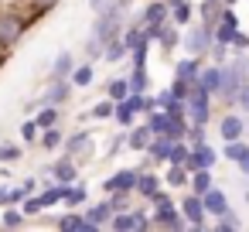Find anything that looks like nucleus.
Wrapping results in <instances>:
<instances>
[{
  "label": "nucleus",
  "mask_w": 249,
  "mask_h": 232,
  "mask_svg": "<svg viewBox=\"0 0 249 232\" xmlns=\"http://www.w3.org/2000/svg\"><path fill=\"white\" fill-rule=\"evenodd\" d=\"M31 24H35V18L24 7H14V4L0 7V55H11L24 41V35L31 31Z\"/></svg>",
  "instance_id": "f257e3e1"
},
{
  "label": "nucleus",
  "mask_w": 249,
  "mask_h": 232,
  "mask_svg": "<svg viewBox=\"0 0 249 232\" xmlns=\"http://www.w3.org/2000/svg\"><path fill=\"white\" fill-rule=\"evenodd\" d=\"M184 116H188V123H201V126H208L212 120H215V99L195 82V89L188 92V99H184Z\"/></svg>",
  "instance_id": "f03ea898"
},
{
  "label": "nucleus",
  "mask_w": 249,
  "mask_h": 232,
  "mask_svg": "<svg viewBox=\"0 0 249 232\" xmlns=\"http://www.w3.org/2000/svg\"><path fill=\"white\" fill-rule=\"evenodd\" d=\"M208 45H212V28H208V24L191 21V24L181 28V41H178V48H184V55H201V58H205Z\"/></svg>",
  "instance_id": "7ed1b4c3"
},
{
  "label": "nucleus",
  "mask_w": 249,
  "mask_h": 232,
  "mask_svg": "<svg viewBox=\"0 0 249 232\" xmlns=\"http://www.w3.org/2000/svg\"><path fill=\"white\" fill-rule=\"evenodd\" d=\"M150 229H171V232H184V229H188V222L181 218V212H178V201H174V198L150 205Z\"/></svg>",
  "instance_id": "20e7f679"
},
{
  "label": "nucleus",
  "mask_w": 249,
  "mask_h": 232,
  "mask_svg": "<svg viewBox=\"0 0 249 232\" xmlns=\"http://www.w3.org/2000/svg\"><path fill=\"white\" fill-rule=\"evenodd\" d=\"M130 21H137V24L147 31V38L154 41L157 28L167 21V0H147V4H143L137 14H130Z\"/></svg>",
  "instance_id": "39448f33"
},
{
  "label": "nucleus",
  "mask_w": 249,
  "mask_h": 232,
  "mask_svg": "<svg viewBox=\"0 0 249 232\" xmlns=\"http://www.w3.org/2000/svg\"><path fill=\"white\" fill-rule=\"evenodd\" d=\"M92 147H96V137H92V130H72V133H65V140H62V154H69L72 161H86L89 154H92Z\"/></svg>",
  "instance_id": "423d86ee"
},
{
  "label": "nucleus",
  "mask_w": 249,
  "mask_h": 232,
  "mask_svg": "<svg viewBox=\"0 0 249 232\" xmlns=\"http://www.w3.org/2000/svg\"><path fill=\"white\" fill-rule=\"evenodd\" d=\"M218 137H222V143L225 140H242L249 130H246V116L235 109V106H229V109H222V116H218Z\"/></svg>",
  "instance_id": "0eeeda50"
},
{
  "label": "nucleus",
  "mask_w": 249,
  "mask_h": 232,
  "mask_svg": "<svg viewBox=\"0 0 249 232\" xmlns=\"http://www.w3.org/2000/svg\"><path fill=\"white\" fill-rule=\"evenodd\" d=\"M218 161H222V157H218V150L205 140V143H191V147H188L184 167H188V174H191V171H201V167H205V171H212Z\"/></svg>",
  "instance_id": "6e6552de"
},
{
  "label": "nucleus",
  "mask_w": 249,
  "mask_h": 232,
  "mask_svg": "<svg viewBox=\"0 0 249 232\" xmlns=\"http://www.w3.org/2000/svg\"><path fill=\"white\" fill-rule=\"evenodd\" d=\"M178 212H181V218L188 222V229H208V215H205V208H201V195H195V191L181 195Z\"/></svg>",
  "instance_id": "1a4fd4ad"
},
{
  "label": "nucleus",
  "mask_w": 249,
  "mask_h": 232,
  "mask_svg": "<svg viewBox=\"0 0 249 232\" xmlns=\"http://www.w3.org/2000/svg\"><path fill=\"white\" fill-rule=\"evenodd\" d=\"M72 92H75V86L69 79H48L45 92L38 96V106H65L72 99Z\"/></svg>",
  "instance_id": "9d476101"
},
{
  "label": "nucleus",
  "mask_w": 249,
  "mask_h": 232,
  "mask_svg": "<svg viewBox=\"0 0 249 232\" xmlns=\"http://www.w3.org/2000/svg\"><path fill=\"white\" fill-rule=\"evenodd\" d=\"M45 171H48V178L58 181V184H72V181H79V161H72L69 154H62L58 161H52Z\"/></svg>",
  "instance_id": "9b49d317"
},
{
  "label": "nucleus",
  "mask_w": 249,
  "mask_h": 232,
  "mask_svg": "<svg viewBox=\"0 0 249 232\" xmlns=\"http://www.w3.org/2000/svg\"><path fill=\"white\" fill-rule=\"evenodd\" d=\"M52 225H55V229H62V232H99V229H96V225H92L79 208H69L65 215L52 218Z\"/></svg>",
  "instance_id": "f8f14e48"
},
{
  "label": "nucleus",
  "mask_w": 249,
  "mask_h": 232,
  "mask_svg": "<svg viewBox=\"0 0 249 232\" xmlns=\"http://www.w3.org/2000/svg\"><path fill=\"white\" fill-rule=\"evenodd\" d=\"M164 188V181H160V174L154 171V167H140L137 171V184H133V195L140 198V201H147L154 191H160Z\"/></svg>",
  "instance_id": "ddd939ff"
},
{
  "label": "nucleus",
  "mask_w": 249,
  "mask_h": 232,
  "mask_svg": "<svg viewBox=\"0 0 249 232\" xmlns=\"http://www.w3.org/2000/svg\"><path fill=\"white\" fill-rule=\"evenodd\" d=\"M133 184H137V167H120L99 188H103V195H109V191H133Z\"/></svg>",
  "instance_id": "4468645a"
},
{
  "label": "nucleus",
  "mask_w": 249,
  "mask_h": 232,
  "mask_svg": "<svg viewBox=\"0 0 249 232\" xmlns=\"http://www.w3.org/2000/svg\"><path fill=\"white\" fill-rule=\"evenodd\" d=\"M201 208H205V215L208 218H215V215H222V212H229L232 205H229V198H225V191L218 188V184H212L205 195H201Z\"/></svg>",
  "instance_id": "2eb2a0df"
},
{
  "label": "nucleus",
  "mask_w": 249,
  "mask_h": 232,
  "mask_svg": "<svg viewBox=\"0 0 249 232\" xmlns=\"http://www.w3.org/2000/svg\"><path fill=\"white\" fill-rule=\"evenodd\" d=\"M178 41H181V28L171 24V21H164V24L157 28V35H154V45H160L164 55H171V52L178 48Z\"/></svg>",
  "instance_id": "dca6fc26"
},
{
  "label": "nucleus",
  "mask_w": 249,
  "mask_h": 232,
  "mask_svg": "<svg viewBox=\"0 0 249 232\" xmlns=\"http://www.w3.org/2000/svg\"><path fill=\"white\" fill-rule=\"evenodd\" d=\"M205 65V58L201 55H184V58H178L174 62V79H184V82H195L198 79V69Z\"/></svg>",
  "instance_id": "f3484780"
},
{
  "label": "nucleus",
  "mask_w": 249,
  "mask_h": 232,
  "mask_svg": "<svg viewBox=\"0 0 249 232\" xmlns=\"http://www.w3.org/2000/svg\"><path fill=\"white\" fill-rule=\"evenodd\" d=\"M154 133L147 130V123L143 120H137L133 126H126V147L133 150V154H143V147H147V140H150Z\"/></svg>",
  "instance_id": "a211bd4d"
},
{
  "label": "nucleus",
  "mask_w": 249,
  "mask_h": 232,
  "mask_svg": "<svg viewBox=\"0 0 249 232\" xmlns=\"http://www.w3.org/2000/svg\"><path fill=\"white\" fill-rule=\"evenodd\" d=\"M218 14H222V0H198L195 4V21H201L208 28H215Z\"/></svg>",
  "instance_id": "6ab92c4d"
},
{
  "label": "nucleus",
  "mask_w": 249,
  "mask_h": 232,
  "mask_svg": "<svg viewBox=\"0 0 249 232\" xmlns=\"http://www.w3.org/2000/svg\"><path fill=\"white\" fill-rule=\"evenodd\" d=\"M82 215L96 225V229H106V222H109V215H113V208H109V201L103 198V201H92V205H82Z\"/></svg>",
  "instance_id": "aec40b11"
},
{
  "label": "nucleus",
  "mask_w": 249,
  "mask_h": 232,
  "mask_svg": "<svg viewBox=\"0 0 249 232\" xmlns=\"http://www.w3.org/2000/svg\"><path fill=\"white\" fill-rule=\"evenodd\" d=\"M72 69H75V58H72V52H58L55 58H52V69H48V79H69L72 75Z\"/></svg>",
  "instance_id": "412c9836"
},
{
  "label": "nucleus",
  "mask_w": 249,
  "mask_h": 232,
  "mask_svg": "<svg viewBox=\"0 0 249 232\" xmlns=\"http://www.w3.org/2000/svg\"><path fill=\"white\" fill-rule=\"evenodd\" d=\"M167 171H164V188H171V191H181V188H188V167L184 164H164Z\"/></svg>",
  "instance_id": "4be33fe9"
},
{
  "label": "nucleus",
  "mask_w": 249,
  "mask_h": 232,
  "mask_svg": "<svg viewBox=\"0 0 249 232\" xmlns=\"http://www.w3.org/2000/svg\"><path fill=\"white\" fill-rule=\"evenodd\" d=\"M62 140H65V130H62V123H55V126H45L41 133H38V147L41 150H58L62 147Z\"/></svg>",
  "instance_id": "5701e85b"
},
{
  "label": "nucleus",
  "mask_w": 249,
  "mask_h": 232,
  "mask_svg": "<svg viewBox=\"0 0 249 232\" xmlns=\"http://www.w3.org/2000/svg\"><path fill=\"white\" fill-rule=\"evenodd\" d=\"M167 150H171V140H167V137H150L147 147H143V154L154 161V167H157V164H167Z\"/></svg>",
  "instance_id": "b1692460"
},
{
  "label": "nucleus",
  "mask_w": 249,
  "mask_h": 232,
  "mask_svg": "<svg viewBox=\"0 0 249 232\" xmlns=\"http://www.w3.org/2000/svg\"><path fill=\"white\" fill-rule=\"evenodd\" d=\"M69 82H72L75 89H89V86L96 82V65H92V62L75 65V69H72V75H69Z\"/></svg>",
  "instance_id": "393cba45"
},
{
  "label": "nucleus",
  "mask_w": 249,
  "mask_h": 232,
  "mask_svg": "<svg viewBox=\"0 0 249 232\" xmlns=\"http://www.w3.org/2000/svg\"><path fill=\"white\" fill-rule=\"evenodd\" d=\"M167 21H171V24H178V28L191 24V21H195V4H191V0H184V4L167 7Z\"/></svg>",
  "instance_id": "a878e982"
},
{
  "label": "nucleus",
  "mask_w": 249,
  "mask_h": 232,
  "mask_svg": "<svg viewBox=\"0 0 249 232\" xmlns=\"http://www.w3.org/2000/svg\"><path fill=\"white\" fill-rule=\"evenodd\" d=\"M126 45L120 41V38H109V41H103V62H109V65H120V62H126Z\"/></svg>",
  "instance_id": "bb28decb"
},
{
  "label": "nucleus",
  "mask_w": 249,
  "mask_h": 232,
  "mask_svg": "<svg viewBox=\"0 0 249 232\" xmlns=\"http://www.w3.org/2000/svg\"><path fill=\"white\" fill-rule=\"evenodd\" d=\"M62 201H65V208H82V205L89 201V188H86V184H79V181H72V184L65 188Z\"/></svg>",
  "instance_id": "cd10ccee"
},
{
  "label": "nucleus",
  "mask_w": 249,
  "mask_h": 232,
  "mask_svg": "<svg viewBox=\"0 0 249 232\" xmlns=\"http://www.w3.org/2000/svg\"><path fill=\"white\" fill-rule=\"evenodd\" d=\"M126 103L133 106V113H137V116H147L150 109H157V103H154V96H150V92H126Z\"/></svg>",
  "instance_id": "c85d7f7f"
},
{
  "label": "nucleus",
  "mask_w": 249,
  "mask_h": 232,
  "mask_svg": "<svg viewBox=\"0 0 249 232\" xmlns=\"http://www.w3.org/2000/svg\"><path fill=\"white\" fill-rule=\"evenodd\" d=\"M109 120H116V126H123V130H126V126H133L140 116L133 113V106H130L126 99H120V103L113 106V116H109Z\"/></svg>",
  "instance_id": "c756f323"
},
{
  "label": "nucleus",
  "mask_w": 249,
  "mask_h": 232,
  "mask_svg": "<svg viewBox=\"0 0 249 232\" xmlns=\"http://www.w3.org/2000/svg\"><path fill=\"white\" fill-rule=\"evenodd\" d=\"M31 116H35V123L45 130V126H55V123H62V106H38Z\"/></svg>",
  "instance_id": "7c9ffc66"
},
{
  "label": "nucleus",
  "mask_w": 249,
  "mask_h": 232,
  "mask_svg": "<svg viewBox=\"0 0 249 232\" xmlns=\"http://www.w3.org/2000/svg\"><path fill=\"white\" fill-rule=\"evenodd\" d=\"M212 184H215V178H212V171H205V167L188 174V191H195V195H205Z\"/></svg>",
  "instance_id": "2f4dec72"
},
{
  "label": "nucleus",
  "mask_w": 249,
  "mask_h": 232,
  "mask_svg": "<svg viewBox=\"0 0 249 232\" xmlns=\"http://www.w3.org/2000/svg\"><path fill=\"white\" fill-rule=\"evenodd\" d=\"M21 7L35 18V24H38V18H45V14H52L55 7H58V0H21Z\"/></svg>",
  "instance_id": "473e14b6"
},
{
  "label": "nucleus",
  "mask_w": 249,
  "mask_h": 232,
  "mask_svg": "<svg viewBox=\"0 0 249 232\" xmlns=\"http://www.w3.org/2000/svg\"><path fill=\"white\" fill-rule=\"evenodd\" d=\"M126 86H130V92H147V89H150V72H147V65H140V69H130V75H126Z\"/></svg>",
  "instance_id": "72a5a7b5"
},
{
  "label": "nucleus",
  "mask_w": 249,
  "mask_h": 232,
  "mask_svg": "<svg viewBox=\"0 0 249 232\" xmlns=\"http://www.w3.org/2000/svg\"><path fill=\"white\" fill-rule=\"evenodd\" d=\"M113 106H116V103L106 96V99H99L96 106H89V109L82 113V120H109V116H113Z\"/></svg>",
  "instance_id": "f704fd0d"
},
{
  "label": "nucleus",
  "mask_w": 249,
  "mask_h": 232,
  "mask_svg": "<svg viewBox=\"0 0 249 232\" xmlns=\"http://www.w3.org/2000/svg\"><path fill=\"white\" fill-rule=\"evenodd\" d=\"M106 229H113V232H137V229H133V215H130V208H126V212H113L109 222H106Z\"/></svg>",
  "instance_id": "c9c22d12"
},
{
  "label": "nucleus",
  "mask_w": 249,
  "mask_h": 232,
  "mask_svg": "<svg viewBox=\"0 0 249 232\" xmlns=\"http://www.w3.org/2000/svg\"><path fill=\"white\" fill-rule=\"evenodd\" d=\"M215 232H235V229H242V218L229 208V212H222V215H215V225H212Z\"/></svg>",
  "instance_id": "e433bc0d"
},
{
  "label": "nucleus",
  "mask_w": 249,
  "mask_h": 232,
  "mask_svg": "<svg viewBox=\"0 0 249 232\" xmlns=\"http://www.w3.org/2000/svg\"><path fill=\"white\" fill-rule=\"evenodd\" d=\"M28 218H24V212L18 208V205H4V215H0V225L4 229H21Z\"/></svg>",
  "instance_id": "4c0bfd02"
},
{
  "label": "nucleus",
  "mask_w": 249,
  "mask_h": 232,
  "mask_svg": "<svg viewBox=\"0 0 249 232\" xmlns=\"http://www.w3.org/2000/svg\"><path fill=\"white\" fill-rule=\"evenodd\" d=\"M184 130H188V116H167V126H164L167 140H184Z\"/></svg>",
  "instance_id": "58836bf2"
},
{
  "label": "nucleus",
  "mask_w": 249,
  "mask_h": 232,
  "mask_svg": "<svg viewBox=\"0 0 249 232\" xmlns=\"http://www.w3.org/2000/svg\"><path fill=\"white\" fill-rule=\"evenodd\" d=\"M246 147H249V143H246V137H242V140H225V143H222V154H218V157H225L229 164H235V161H239V157L246 154Z\"/></svg>",
  "instance_id": "ea45409f"
},
{
  "label": "nucleus",
  "mask_w": 249,
  "mask_h": 232,
  "mask_svg": "<svg viewBox=\"0 0 249 232\" xmlns=\"http://www.w3.org/2000/svg\"><path fill=\"white\" fill-rule=\"evenodd\" d=\"M106 201H109V208H113V212H126V208L137 201V195H133V191H109V195H106Z\"/></svg>",
  "instance_id": "a19ab883"
},
{
  "label": "nucleus",
  "mask_w": 249,
  "mask_h": 232,
  "mask_svg": "<svg viewBox=\"0 0 249 232\" xmlns=\"http://www.w3.org/2000/svg\"><path fill=\"white\" fill-rule=\"evenodd\" d=\"M18 208L24 212V218H38V215H45V205H41L38 195H24V198L18 201Z\"/></svg>",
  "instance_id": "79ce46f5"
},
{
  "label": "nucleus",
  "mask_w": 249,
  "mask_h": 232,
  "mask_svg": "<svg viewBox=\"0 0 249 232\" xmlns=\"http://www.w3.org/2000/svg\"><path fill=\"white\" fill-rule=\"evenodd\" d=\"M126 92H130V86H126V75H116V79H109V82H106V96H109L113 103L126 99Z\"/></svg>",
  "instance_id": "37998d69"
},
{
  "label": "nucleus",
  "mask_w": 249,
  "mask_h": 232,
  "mask_svg": "<svg viewBox=\"0 0 249 232\" xmlns=\"http://www.w3.org/2000/svg\"><path fill=\"white\" fill-rule=\"evenodd\" d=\"M24 157V147L21 143H7V140H0V164H18Z\"/></svg>",
  "instance_id": "c03bdc74"
},
{
  "label": "nucleus",
  "mask_w": 249,
  "mask_h": 232,
  "mask_svg": "<svg viewBox=\"0 0 249 232\" xmlns=\"http://www.w3.org/2000/svg\"><path fill=\"white\" fill-rule=\"evenodd\" d=\"M229 65L235 69V75H239L242 82H249V52H232V55H229Z\"/></svg>",
  "instance_id": "a18cd8bd"
},
{
  "label": "nucleus",
  "mask_w": 249,
  "mask_h": 232,
  "mask_svg": "<svg viewBox=\"0 0 249 232\" xmlns=\"http://www.w3.org/2000/svg\"><path fill=\"white\" fill-rule=\"evenodd\" d=\"M130 215H133V229L137 232L150 229V208H147V201L143 205H130Z\"/></svg>",
  "instance_id": "49530a36"
},
{
  "label": "nucleus",
  "mask_w": 249,
  "mask_h": 232,
  "mask_svg": "<svg viewBox=\"0 0 249 232\" xmlns=\"http://www.w3.org/2000/svg\"><path fill=\"white\" fill-rule=\"evenodd\" d=\"M38 133H41V126L35 123V116H28L21 123V143H38Z\"/></svg>",
  "instance_id": "de8ad7c7"
},
{
  "label": "nucleus",
  "mask_w": 249,
  "mask_h": 232,
  "mask_svg": "<svg viewBox=\"0 0 249 232\" xmlns=\"http://www.w3.org/2000/svg\"><path fill=\"white\" fill-rule=\"evenodd\" d=\"M82 52H86V62H92V65H96V62L103 58V41L89 35V38H86V48H82Z\"/></svg>",
  "instance_id": "09e8293b"
},
{
  "label": "nucleus",
  "mask_w": 249,
  "mask_h": 232,
  "mask_svg": "<svg viewBox=\"0 0 249 232\" xmlns=\"http://www.w3.org/2000/svg\"><path fill=\"white\" fill-rule=\"evenodd\" d=\"M184 140H188V143H205V140H208V126H201V123H188Z\"/></svg>",
  "instance_id": "8fccbe9b"
},
{
  "label": "nucleus",
  "mask_w": 249,
  "mask_h": 232,
  "mask_svg": "<svg viewBox=\"0 0 249 232\" xmlns=\"http://www.w3.org/2000/svg\"><path fill=\"white\" fill-rule=\"evenodd\" d=\"M195 82H198V79H195ZM195 82H184V79H174V75H171V86H167V89H171V96L188 99V92L195 89Z\"/></svg>",
  "instance_id": "3c124183"
},
{
  "label": "nucleus",
  "mask_w": 249,
  "mask_h": 232,
  "mask_svg": "<svg viewBox=\"0 0 249 232\" xmlns=\"http://www.w3.org/2000/svg\"><path fill=\"white\" fill-rule=\"evenodd\" d=\"M229 52H249V35H246L242 28L232 35V41H229Z\"/></svg>",
  "instance_id": "603ef678"
},
{
  "label": "nucleus",
  "mask_w": 249,
  "mask_h": 232,
  "mask_svg": "<svg viewBox=\"0 0 249 232\" xmlns=\"http://www.w3.org/2000/svg\"><path fill=\"white\" fill-rule=\"evenodd\" d=\"M235 109H239L242 116H249V82H242V86H239V96H235Z\"/></svg>",
  "instance_id": "864d4df0"
},
{
  "label": "nucleus",
  "mask_w": 249,
  "mask_h": 232,
  "mask_svg": "<svg viewBox=\"0 0 249 232\" xmlns=\"http://www.w3.org/2000/svg\"><path fill=\"white\" fill-rule=\"evenodd\" d=\"M123 147H126V130H120V133H116V137L109 140V150H106V157H116V154H120Z\"/></svg>",
  "instance_id": "5fc2aeb1"
},
{
  "label": "nucleus",
  "mask_w": 249,
  "mask_h": 232,
  "mask_svg": "<svg viewBox=\"0 0 249 232\" xmlns=\"http://www.w3.org/2000/svg\"><path fill=\"white\" fill-rule=\"evenodd\" d=\"M164 113H167V116H184V99H178V96H174V99L164 106Z\"/></svg>",
  "instance_id": "6e6d98bb"
},
{
  "label": "nucleus",
  "mask_w": 249,
  "mask_h": 232,
  "mask_svg": "<svg viewBox=\"0 0 249 232\" xmlns=\"http://www.w3.org/2000/svg\"><path fill=\"white\" fill-rule=\"evenodd\" d=\"M38 184H41V181L31 174V178H24V181H21V191H24V195H38Z\"/></svg>",
  "instance_id": "4d7b16f0"
},
{
  "label": "nucleus",
  "mask_w": 249,
  "mask_h": 232,
  "mask_svg": "<svg viewBox=\"0 0 249 232\" xmlns=\"http://www.w3.org/2000/svg\"><path fill=\"white\" fill-rule=\"evenodd\" d=\"M235 167H239V171H242V174L249 178V147H246V154H242V157L235 161Z\"/></svg>",
  "instance_id": "13d9d810"
},
{
  "label": "nucleus",
  "mask_w": 249,
  "mask_h": 232,
  "mask_svg": "<svg viewBox=\"0 0 249 232\" xmlns=\"http://www.w3.org/2000/svg\"><path fill=\"white\" fill-rule=\"evenodd\" d=\"M7 205V184H0V208Z\"/></svg>",
  "instance_id": "bf43d9fd"
},
{
  "label": "nucleus",
  "mask_w": 249,
  "mask_h": 232,
  "mask_svg": "<svg viewBox=\"0 0 249 232\" xmlns=\"http://www.w3.org/2000/svg\"><path fill=\"white\" fill-rule=\"evenodd\" d=\"M86 4H89V7H92V11H99V7H103V4H106V0H86Z\"/></svg>",
  "instance_id": "052dcab7"
},
{
  "label": "nucleus",
  "mask_w": 249,
  "mask_h": 232,
  "mask_svg": "<svg viewBox=\"0 0 249 232\" xmlns=\"http://www.w3.org/2000/svg\"><path fill=\"white\" fill-rule=\"evenodd\" d=\"M222 4H225V7H235V4H239V0H222Z\"/></svg>",
  "instance_id": "680f3d73"
},
{
  "label": "nucleus",
  "mask_w": 249,
  "mask_h": 232,
  "mask_svg": "<svg viewBox=\"0 0 249 232\" xmlns=\"http://www.w3.org/2000/svg\"><path fill=\"white\" fill-rule=\"evenodd\" d=\"M174 4H184V0H167V7H174Z\"/></svg>",
  "instance_id": "e2e57ef3"
},
{
  "label": "nucleus",
  "mask_w": 249,
  "mask_h": 232,
  "mask_svg": "<svg viewBox=\"0 0 249 232\" xmlns=\"http://www.w3.org/2000/svg\"><path fill=\"white\" fill-rule=\"evenodd\" d=\"M242 198H246V205H249V188H246V195H242Z\"/></svg>",
  "instance_id": "0e129e2a"
}]
</instances>
